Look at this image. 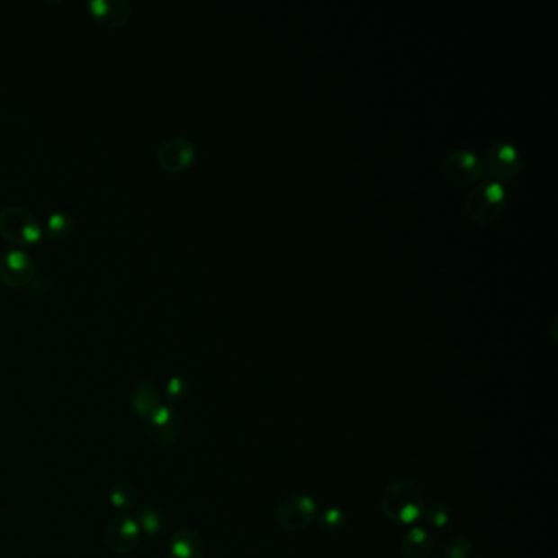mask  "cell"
I'll return each mask as SVG.
<instances>
[{
  "instance_id": "cell-19",
  "label": "cell",
  "mask_w": 558,
  "mask_h": 558,
  "mask_svg": "<svg viewBox=\"0 0 558 558\" xmlns=\"http://www.w3.org/2000/svg\"><path fill=\"white\" fill-rule=\"evenodd\" d=\"M46 231L53 239H66L74 231V221H72L71 216L58 212V213H53L48 218Z\"/></svg>"
},
{
  "instance_id": "cell-14",
  "label": "cell",
  "mask_w": 558,
  "mask_h": 558,
  "mask_svg": "<svg viewBox=\"0 0 558 558\" xmlns=\"http://www.w3.org/2000/svg\"><path fill=\"white\" fill-rule=\"evenodd\" d=\"M161 405V393L158 385L151 380H143L136 385L131 395V410L138 418L146 421V418Z\"/></svg>"
},
{
  "instance_id": "cell-4",
  "label": "cell",
  "mask_w": 558,
  "mask_h": 558,
  "mask_svg": "<svg viewBox=\"0 0 558 558\" xmlns=\"http://www.w3.org/2000/svg\"><path fill=\"white\" fill-rule=\"evenodd\" d=\"M318 518V504L315 500L305 493H290L280 500L275 509V521L282 531L295 534L305 531Z\"/></svg>"
},
{
  "instance_id": "cell-2",
  "label": "cell",
  "mask_w": 558,
  "mask_h": 558,
  "mask_svg": "<svg viewBox=\"0 0 558 558\" xmlns=\"http://www.w3.org/2000/svg\"><path fill=\"white\" fill-rule=\"evenodd\" d=\"M506 207V185L496 180H485L473 185L465 198V212L480 225L496 221Z\"/></svg>"
},
{
  "instance_id": "cell-9",
  "label": "cell",
  "mask_w": 558,
  "mask_h": 558,
  "mask_svg": "<svg viewBox=\"0 0 558 558\" xmlns=\"http://www.w3.org/2000/svg\"><path fill=\"white\" fill-rule=\"evenodd\" d=\"M36 266L27 252L14 249L0 256V280L9 287H30L35 279Z\"/></svg>"
},
{
  "instance_id": "cell-18",
  "label": "cell",
  "mask_w": 558,
  "mask_h": 558,
  "mask_svg": "<svg viewBox=\"0 0 558 558\" xmlns=\"http://www.w3.org/2000/svg\"><path fill=\"white\" fill-rule=\"evenodd\" d=\"M442 554L444 558H472L473 542L465 534H454L446 540Z\"/></svg>"
},
{
  "instance_id": "cell-11",
  "label": "cell",
  "mask_w": 558,
  "mask_h": 558,
  "mask_svg": "<svg viewBox=\"0 0 558 558\" xmlns=\"http://www.w3.org/2000/svg\"><path fill=\"white\" fill-rule=\"evenodd\" d=\"M87 9L100 25L120 28L131 17V4L128 0H89Z\"/></svg>"
},
{
  "instance_id": "cell-16",
  "label": "cell",
  "mask_w": 558,
  "mask_h": 558,
  "mask_svg": "<svg viewBox=\"0 0 558 558\" xmlns=\"http://www.w3.org/2000/svg\"><path fill=\"white\" fill-rule=\"evenodd\" d=\"M108 500H110L112 506L120 511H131V509H135L138 501H140L135 488L128 485V483H123V482L117 483L110 490Z\"/></svg>"
},
{
  "instance_id": "cell-12",
  "label": "cell",
  "mask_w": 558,
  "mask_h": 558,
  "mask_svg": "<svg viewBox=\"0 0 558 558\" xmlns=\"http://www.w3.org/2000/svg\"><path fill=\"white\" fill-rule=\"evenodd\" d=\"M205 540L200 532L190 527H182L172 534L169 542V557L171 558H203L205 557Z\"/></svg>"
},
{
  "instance_id": "cell-1",
  "label": "cell",
  "mask_w": 558,
  "mask_h": 558,
  "mask_svg": "<svg viewBox=\"0 0 558 558\" xmlns=\"http://www.w3.org/2000/svg\"><path fill=\"white\" fill-rule=\"evenodd\" d=\"M426 506L423 488L410 478H400L382 496V511L390 521L410 526L421 519Z\"/></svg>"
},
{
  "instance_id": "cell-13",
  "label": "cell",
  "mask_w": 558,
  "mask_h": 558,
  "mask_svg": "<svg viewBox=\"0 0 558 558\" xmlns=\"http://www.w3.org/2000/svg\"><path fill=\"white\" fill-rule=\"evenodd\" d=\"M401 554L405 558H431L434 554V539L426 527L413 526L401 537Z\"/></svg>"
},
{
  "instance_id": "cell-15",
  "label": "cell",
  "mask_w": 558,
  "mask_h": 558,
  "mask_svg": "<svg viewBox=\"0 0 558 558\" xmlns=\"http://www.w3.org/2000/svg\"><path fill=\"white\" fill-rule=\"evenodd\" d=\"M138 526L141 532H146L148 536H159L166 531L167 526V518L162 513L159 508H154L151 504H144L138 511Z\"/></svg>"
},
{
  "instance_id": "cell-10",
  "label": "cell",
  "mask_w": 558,
  "mask_h": 558,
  "mask_svg": "<svg viewBox=\"0 0 558 558\" xmlns=\"http://www.w3.org/2000/svg\"><path fill=\"white\" fill-rule=\"evenodd\" d=\"M195 158V148L185 138H171L159 146L158 162L164 171L182 172Z\"/></svg>"
},
{
  "instance_id": "cell-22",
  "label": "cell",
  "mask_w": 558,
  "mask_h": 558,
  "mask_svg": "<svg viewBox=\"0 0 558 558\" xmlns=\"http://www.w3.org/2000/svg\"><path fill=\"white\" fill-rule=\"evenodd\" d=\"M30 287H32L33 292L45 293L50 288L53 287V282H51V277H50V275H41V274L36 272L35 279H33Z\"/></svg>"
},
{
  "instance_id": "cell-21",
  "label": "cell",
  "mask_w": 558,
  "mask_h": 558,
  "mask_svg": "<svg viewBox=\"0 0 558 558\" xmlns=\"http://www.w3.org/2000/svg\"><path fill=\"white\" fill-rule=\"evenodd\" d=\"M190 393V385L189 382H187V378L179 377V375H176V377H171L167 380V383H166V398L171 401V403H179V401H184Z\"/></svg>"
},
{
  "instance_id": "cell-6",
  "label": "cell",
  "mask_w": 558,
  "mask_h": 558,
  "mask_svg": "<svg viewBox=\"0 0 558 558\" xmlns=\"http://www.w3.org/2000/svg\"><path fill=\"white\" fill-rule=\"evenodd\" d=\"M485 174L483 159L470 149L447 154L442 161V176L454 185H472Z\"/></svg>"
},
{
  "instance_id": "cell-20",
  "label": "cell",
  "mask_w": 558,
  "mask_h": 558,
  "mask_svg": "<svg viewBox=\"0 0 558 558\" xmlns=\"http://www.w3.org/2000/svg\"><path fill=\"white\" fill-rule=\"evenodd\" d=\"M320 524H321L324 531L336 534V532H341L346 529L347 518H346V514L339 508H328L320 516Z\"/></svg>"
},
{
  "instance_id": "cell-3",
  "label": "cell",
  "mask_w": 558,
  "mask_h": 558,
  "mask_svg": "<svg viewBox=\"0 0 558 558\" xmlns=\"http://www.w3.org/2000/svg\"><path fill=\"white\" fill-rule=\"evenodd\" d=\"M0 234L18 248H28L43 238V228L28 210L10 205L0 210Z\"/></svg>"
},
{
  "instance_id": "cell-8",
  "label": "cell",
  "mask_w": 558,
  "mask_h": 558,
  "mask_svg": "<svg viewBox=\"0 0 558 558\" xmlns=\"http://www.w3.org/2000/svg\"><path fill=\"white\" fill-rule=\"evenodd\" d=\"M182 419L169 405H159L146 418V434L156 446H171L179 439Z\"/></svg>"
},
{
  "instance_id": "cell-7",
  "label": "cell",
  "mask_w": 558,
  "mask_h": 558,
  "mask_svg": "<svg viewBox=\"0 0 558 558\" xmlns=\"http://www.w3.org/2000/svg\"><path fill=\"white\" fill-rule=\"evenodd\" d=\"M141 542V529L135 518L122 514L112 518L105 529L107 549L117 555H130Z\"/></svg>"
},
{
  "instance_id": "cell-5",
  "label": "cell",
  "mask_w": 558,
  "mask_h": 558,
  "mask_svg": "<svg viewBox=\"0 0 558 558\" xmlns=\"http://www.w3.org/2000/svg\"><path fill=\"white\" fill-rule=\"evenodd\" d=\"M485 171L500 184L513 182L521 172V154L509 141H495L490 144L483 158Z\"/></svg>"
},
{
  "instance_id": "cell-17",
  "label": "cell",
  "mask_w": 558,
  "mask_h": 558,
  "mask_svg": "<svg viewBox=\"0 0 558 558\" xmlns=\"http://www.w3.org/2000/svg\"><path fill=\"white\" fill-rule=\"evenodd\" d=\"M450 516L452 511L447 504L431 503L429 506H424L421 521L429 529H444L450 522Z\"/></svg>"
}]
</instances>
